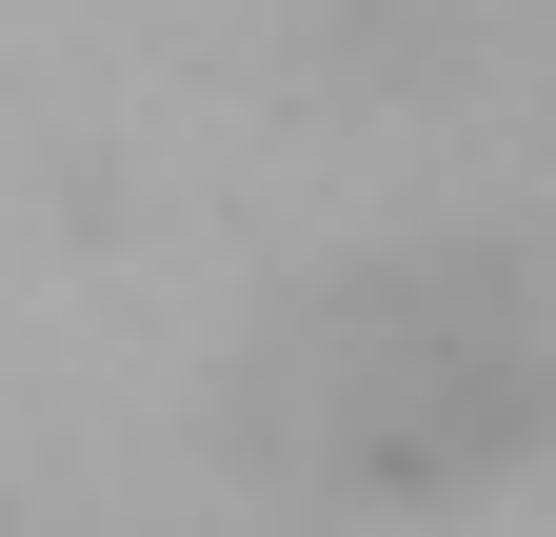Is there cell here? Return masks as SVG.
Wrapping results in <instances>:
<instances>
[{"label":"cell","instance_id":"6da1fadb","mask_svg":"<svg viewBox=\"0 0 556 537\" xmlns=\"http://www.w3.org/2000/svg\"><path fill=\"white\" fill-rule=\"evenodd\" d=\"M299 398H338V438H358L378 478H477V458L536 419L517 319H477L457 279H358V299L299 339Z\"/></svg>","mask_w":556,"mask_h":537}]
</instances>
